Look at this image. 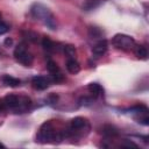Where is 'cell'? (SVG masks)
Instances as JSON below:
<instances>
[{
  "instance_id": "2",
  "label": "cell",
  "mask_w": 149,
  "mask_h": 149,
  "mask_svg": "<svg viewBox=\"0 0 149 149\" xmlns=\"http://www.w3.org/2000/svg\"><path fill=\"white\" fill-rule=\"evenodd\" d=\"M112 43L113 45L116 48V49H120V50H133L135 48V40L128 35H125V34H118L113 37L112 40Z\"/></svg>"
},
{
  "instance_id": "23",
  "label": "cell",
  "mask_w": 149,
  "mask_h": 149,
  "mask_svg": "<svg viewBox=\"0 0 149 149\" xmlns=\"http://www.w3.org/2000/svg\"><path fill=\"white\" fill-rule=\"evenodd\" d=\"M3 108V106H2V104H1V101H0V109H2Z\"/></svg>"
},
{
  "instance_id": "10",
  "label": "cell",
  "mask_w": 149,
  "mask_h": 149,
  "mask_svg": "<svg viewBox=\"0 0 149 149\" xmlns=\"http://www.w3.org/2000/svg\"><path fill=\"white\" fill-rule=\"evenodd\" d=\"M87 90L93 95V98H98V97H100V95L104 94V88L98 83H91V84H88Z\"/></svg>"
},
{
  "instance_id": "13",
  "label": "cell",
  "mask_w": 149,
  "mask_h": 149,
  "mask_svg": "<svg viewBox=\"0 0 149 149\" xmlns=\"http://www.w3.org/2000/svg\"><path fill=\"white\" fill-rule=\"evenodd\" d=\"M102 134L107 137H114L119 134L118 129L114 127V126H111V125H106L102 127Z\"/></svg>"
},
{
  "instance_id": "7",
  "label": "cell",
  "mask_w": 149,
  "mask_h": 149,
  "mask_svg": "<svg viewBox=\"0 0 149 149\" xmlns=\"http://www.w3.org/2000/svg\"><path fill=\"white\" fill-rule=\"evenodd\" d=\"M19 100H20V97L14 95V94H8V95H6L1 100V104H2L3 108L15 111L16 107H17V105H19Z\"/></svg>"
},
{
  "instance_id": "15",
  "label": "cell",
  "mask_w": 149,
  "mask_h": 149,
  "mask_svg": "<svg viewBox=\"0 0 149 149\" xmlns=\"http://www.w3.org/2000/svg\"><path fill=\"white\" fill-rule=\"evenodd\" d=\"M104 0H86L85 3L83 5L84 9L85 10H91V9H94L97 7H99L101 3H102Z\"/></svg>"
},
{
  "instance_id": "17",
  "label": "cell",
  "mask_w": 149,
  "mask_h": 149,
  "mask_svg": "<svg viewBox=\"0 0 149 149\" xmlns=\"http://www.w3.org/2000/svg\"><path fill=\"white\" fill-rule=\"evenodd\" d=\"M64 54L69 58H74V56H76V49H74V47L71 45V44L65 45L64 47Z\"/></svg>"
},
{
  "instance_id": "16",
  "label": "cell",
  "mask_w": 149,
  "mask_h": 149,
  "mask_svg": "<svg viewBox=\"0 0 149 149\" xmlns=\"http://www.w3.org/2000/svg\"><path fill=\"white\" fill-rule=\"evenodd\" d=\"M42 47L47 50V51H52L55 50V43L49 38V37H44L42 41Z\"/></svg>"
},
{
  "instance_id": "12",
  "label": "cell",
  "mask_w": 149,
  "mask_h": 149,
  "mask_svg": "<svg viewBox=\"0 0 149 149\" xmlns=\"http://www.w3.org/2000/svg\"><path fill=\"white\" fill-rule=\"evenodd\" d=\"M2 81H3V84H6L7 86H10V87H16V86H19L21 84L20 79L14 78V77L8 76V74H6V76L2 77Z\"/></svg>"
},
{
  "instance_id": "11",
  "label": "cell",
  "mask_w": 149,
  "mask_h": 149,
  "mask_svg": "<svg viewBox=\"0 0 149 149\" xmlns=\"http://www.w3.org/2000/svg\"><path fill=\"white\" fill-rule=\"evenodd\" d=\"M66 69H68V71L70 73L76 74V73H78L80 71V65L74 58H69L68 62H66Z\"/></svg>"
},
{
  "instance_id": "6",
  "label": "cell",
  "mask_w": 149,
  "mask_h": 149,
  "mask_svg": "<svg viewBox=\"0 0 149 149\" xmlns=\"http://www.w3.org/2000/svg\"><path fill=\"white\" fill-rule=\"evenodd\" d=\"M31 85L35 90H38V91H43L45 88L49 87L50 85V79L48 77H44V76H36L31 79Z\"/></svg>"
},
{
  "instance_id": "8",
  "label": "cell",
  "mask_w": 149,
  "mask_h": 149,
  "mask_svg": "<svg viewBox=\"0 0 149 149\" xmlns=\"http://www.w3.org/2000/svg\"><path fill=\"white\" fill-rule=\"evenodd\" d=\"M85 126H88L87 120L81 118V116H77L74 119L71 120L70 122V130L69 133H74V132H79L80 129H83Z\"/></svg>"
},
{
  "instance_id": "21",
  "label": "cell",
  "mask_w": 149,
  "mask_h": 149,
  "mask_svg": "<svg viewBox=\"0 0 149 149\" xmlns=\"http://www.w3.org/2000/svg\"><path fill=\"white\" fill-rule=\"evenodd\" d=\"M7 31H8V26L6 23H3V22L0 21V35L6 34Z\"/></svg>"
},
{
  "instance_id": "1",
  "label": "cell",
  "mask_w": 149,
  "mask_h": 149,
  "mask_svg": "<svg viewBox=\"0 0 149 149\" xmlns=\"http://www.w3.org/2000/svg\"><path fill=\"white\" fill-rule=\"evenodd\" d=\"M62 137L63 136L54 129L51 122L47 121L41 126V128L38 130V134L36 136V141L41 142V143H47V142H50V141H54V140H62Z\"/></svg>"
},
{
  "instance_id": "20",
  "label": "cell",
  "mask_w": 149,
  "mask_h": 149,
  "mask_svg": "<svg viewBox=\"0 0 149 149\" xmlns=\"http://www.w3.org/2000/svg\"><path fill=\"white\" fill-rule=\"evenodd\" d=\"M24 36H26V38H28V40L31 41V42H36V41H37V34H35V33H33V31H27V33H24Z\"/></svg>"
},
{
  "instance_id": "22",
  "label": "cell",
  "mask_w": 149,
  "mask_h": 149,
  "mask_svg": "<svg viewBox=\"0 0 149 149\" xmlns=\"http://www.w3.org/2000/svg\"><path fill=\"white\" fill-rule=\"evenodd\" d=\"M12 44H13V40H12V38H6V40H5V45L9 47V45H12Z\"/></svg>"
},
{
  "instance_id": "14",
  "label": "cell",
  "mask_w": 149,
  "mask_h": 149,
  "mask_svg": "<svg viewBox=\"0 0 149 149\" xmlns=\"http://www.w3.org/2000/svg\"><path fill=\"white\" fill-rule=\"evenodd\" d=\"M133 50H134L135 56L140 59H146L147 56H148V51L143 45H135V48Z\"/></svg>"
},
{
  "instance_id": "19",
  "label": "cell",
  "mask_w": 149,
  "mask_h": 149,
  "mask_svg": "<svg viewBox=\"0 0 149 149\" xmlns=\"http://www.w3.org/2000/svg\"><path fill=\"white\" fill-rule=\"evenodd\" d=\"M121 147H125V148H137V146L130 140H123L121 142Z\"/></svg>"
},
{
  "instance_id": "3",
  "label": "cell",
  "mask_w": 149,
  "mask_h": 149,
  "mask_svg": "<svg viewBox=\"0 0 149 149\" xmlns=\"http://www.w3.org/2000/svg\"><path fill=\"white\" fill-rule=\"evenodd\" d=\"M14 57L15 59L21 63L22 65L24 66H29L33 64V61H34V57L30 52H28L27 50V47L24 43H19L14 50Z\"/></svg>"
},
{
  "instance_id": "4",
  "label": "cell",
  "mask_w": 149,
  "mask_h": 149,
  "mask_svg": "<svg viewBox=\"0 0 149 149\" xmlns=\"http://www.w3.org/2000/svg\"><path fill=\"white\" fill-rule=\"evenodd\" d=\"M31 14H33V16H34L35 19L43 20V21H45L50 15H52V14L49 12V9H48L45 6L41 5V3H35V5L31 7Z\"/></svg>"
},
{
  "instance_id": "5",
  "label": "cell",
  "mask_w": 149,
  "mask_h": 149,
  "mask_svg": "<svg viewBox=\"0 0 149 149\" xmlns=\"http://www.w3.org/2000/svg\"><path fill=\"white\" fill-rule=\"evenodd\" d=\"M47 69H48L49 73L51 74L52 79H54L56 83H61V81L64 79V76L62 74V71H61V69H59V66L57 65L56 62L49 61L48 64H47Z\"/></svg>"
},
{
  "instance_id": "9",
  "label": "cell",
  "mask_w": 149,
  "mask_h": 149,
  "mask_svg": "<svg viewBox=\"0 0 149 149\" xmlns=\"http://www.w3.org/2000/svg\"><path fill=\"white\" fill-rule=\"evenodd\" d=\"M107 48H108L107 41H106V40H100V41H98V42L94 44V47L92 48V52H93V55H94L95 57H101V56H104V55L106 54Z\"/></svg>"
},
{
  "instance_id": "24",
  "label": "cell",
  "mask_w": 149,
  "mask_h": 149,
  "mask_svg": "<svg viewBox=\"0 0 149 149\" xmlns=\"http://www.w3.org/2000/svg\"><path fill=\"white\" fill-rule=\"evenodd\" d=\"M0 148H5V146H3L2 143H0Z\"/></svg>"
},
{
  "instance_id": "18",
  "label": "cell",
  "mask_w": 149,
  "mask_h": 149,
  "mask_svg": "<svg viewBox=\"0 0 149 149\" xmlns=\"http://www.w3.org/2000/svg\"><path fill=\"white\" fill-rule=\"evenodd\" d=\"M88 34H90V36H91L92 38H95V37H99V36H100L101 31H100L98 28H95V27H92V28H90V30H88Z\"/></svg>"
}]
</instances>
